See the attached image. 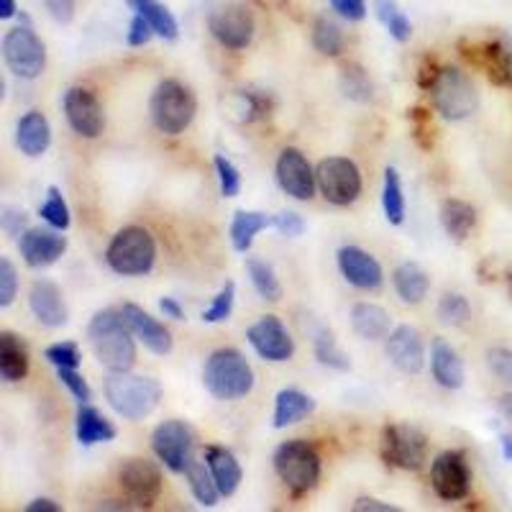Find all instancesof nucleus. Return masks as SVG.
<instances>
[{
	"label": "nucleus",
	"instance_id": "f257e3e1",
	"mask_svg": "<svg viewBox=\"0 0 512 512\" xmlns=\"http://www.w3.org/2000/svg\"><path fill=\"white\" fill-rule=\"evenodd\" d=\"M134 333L121 310H100L88 326V344L108 372H131L136 364Z\"/></svg>",
	"mask_w": 512,
	"mask_h": 512
},
{
	"label": "nucleus",
	"instance_id": "f03ea898",
	"mask_svg": "<svg viewBox=\"0 0 512 512\" xmlns=\"http://www.w3.org/2000/svg\"><path fill=\"white\" fill-rule=\"evenodd\" d=\"M103 392L113 413L126 420H144L162 400V384L154 377L131 372H111L103 382Z\"/></svg>",
	"mask_w": 512,
	"mask_h": 512
},
{
	"label": "nucleus",
	"instance_id": "7ed1b4c3",
	"mask_svg": "<svg viewBox=\"0 0 512 512\" xmlns=\"http://www.w3.org/2000/svg\"><path fill=\"white\" fill-rule=\"evenodd\" d=\"M205 390L216 400H241L254 390V369L236 349H218L203 367Z\"/></svg>",
	"mask_w": 512,
	"mask_h": 512
},
{
	"label": "nucleus",
	"instance_id": "20e7f679",
	"mask_svg": "<svg viewBox=\"0 0 512 512\" xmlns=\"http://www.w3.org/2000/svg\"><path fill=\"white\" fill-rule=\"evenodd\" d=\"M154 126L167 136H180L198 113V98L180 80H162L149 100Z\"/></svg>",
	"mask_w": 512,
	"mask_h": 512
},
{
	"label": "nucleus",
	"instance_id": "39448f33",
	"mask_svg": "<svg viewBox=\"0 0 512 512\" xmlns=\"http://www.w3.org/2000/svg\"><path fill=\"white\" fill-rule=\"evenodd\" d=\"M105 262L121 277H144L157 262L154 236L139 226L121 228L105 251Z\"/></svg>",
	"mask_w": 512,
	"mask_h": 512
},
{
	"label": "nucleus",
	"instance_id": "423d86ee",
	"mask_svg": "<svg viewBox=\"0 0 512 512\" xmlns=\"http://www.w3.org/2000/svg\"><path fill=\"white\" fill-rule=\"evenodd\" d=\"M428 93H431L433 108L446 121H464V118L474 116L479 108V93L472 77L456 67H441Z\"/></svg>",
	"mask_w": 512,
	"mask_h": 512
},
{
	"label": "nucleus",
	"instance_id": "0eeeda50",
	"mask_svg": "<svg viewBox=\"0 0 512 512\" xmlns=\"http://www.w3.org/2000/svg\"><path fill=\"white\" fill-rule=\"evenodd\" d=\"M274 472L292 495H305L320 482V456L308 441H285L274 451Z\"/></svg>",
	"mask_w": 512,
	"mask_h": 512
},
{
	"label": "nucleus",
	"instance_id": "6e6552de",
	"mask_svg": "<svg viewBox=\"0 0 512 512\" xmlns=\"http://www.w3.org/2000/svg\"><path fill=\"white\" fill-rule=\"evenodd\" d=\"M3 59L16 77L36 80L47 67V47L31 29V24H21L8 31L6 39H3Z\"/></svg>",
	"mask_w": 512,
	"mask_h": 512
},
{
	"label": "nucleus",
	"instance_id": "1a4fd4ad",
	"mask_svg": "<svg viewBox=\"0 0 512 512\" xmlns=\"http://www.w3.org/2000/svg\"><path fill=\"white\" fill-rule=\"evenodd\" d=\"M382 459L405 472H418L428 459V438L413 425H387L382 431Z\"/></svg>",
	"mask_w": 512,
	"mask_h": 512
},
{
	"label": "nucleus",
	"instance_id": "9d476101",
	"mask_svg": "<svg viewBox=\"0 0 512 512\" xmlns=\"http://www.w3.org/2000/svg\"><path fill=\"white\" fill-rule=\"evenodd\" d=\"M320 195L331 205H351L361 195V172L356 162L346 157H328L315 169Z\"/></svg>",
	"mask_w": 512,
	"mask_h": 512
},
{
	"label": "nucleus",
	"instance_id": "9b49d317",
	"mask_svg": "<svg viewBox=\"0 0 512 512\" xmlns=\"http://www.w3.org/2000/svg\"><path fill=\"white\" fill-rule=\"evenodd\" d=\"M118 484H121V492L126 497V502H131V507H152L159 500L164 487L162 472L159 466L149 459H126L118 469Z\"/></svg>",
	"mask_w": 512,
	"mask_h": 512
},
{
	"label": "nucleus",
	"instance_id": "f8f14e48",
	"mask_svg": "<svg viewBox=\"0 0 512 512\" xmlns=\"http://www.w3.org/2000/svg\"><path fill=\"white\" fill-rule=\"evenodd\" d=\"M152 448L169 472L185 474L187 464L192 461V451H195V433L182 420H164L154 428Z\"/></svg>",
	"mask_w": 512,
	"mask_h": 512
},
{
	"label": "nucleus",
	"instance_id": "ddd939ff",
	"mask_svg": "<svg viewBox=\"0 0 512 512\" xmlns=\"http://www.w3.org/2000/svg\"><path fill=\"white\" fill-rule=\"evenodd\" d=\"M433 492L443 502H459L472 492V469L461 451H443L431 464Z\"/></svg>",
	"mask_w": 512,
	"mask_h": 512
},
{
	"label": "nucleus",
	"instance_id": "4468645a",
	"mask_svg": "<svg viewBox=\"0 0 512 512\" xmlns=\"http://www.w3.org/2000/svg\"><path fill=\"white\" fill-rule=\"evenodd\" d=\"M208 26L218 44L233 49V52L246 49L251 39H254V16L241 3H226V6L216 8V11L210 13Z\"/></svg>",
	"mask_w": 512,
	"mask_h": 512
},
{
	"label": "nucleus",
	"instance_id": "2eb2a0df",
	"mask_svg": "<svg viewBox=\"0 0 512 512\" xmlns=\"http://www.w3.org/2000/svg\"><path fill=\"white\" fill-rule=\"evenodd\" d=\"M64 116L67 123L82 139H98L105 128V113L98 95L88 88H70L64 93Z\"/></svg>",
	"mask_w": 512,
	"mask_h": 512
},
{
	"label": "nucleus",
	"instance_id": "dca6fc26",
	"mask_svg": "<svg viewBox=\"0 0 512 512\" xmlns=\"http://www.w3.org/2000/svg\"><path fill=\"white\" fill-rule=\"evenodd\" d=\"M246 338H249L251 349L262 356L264 361L282 364V361H290L292 354H295V341H292L290 331H287L285 323L277 315H262L246 331Z\"/></svg>",
	"mask_w": 512,
	"mask_h": 512
},
{
	"label": "nucleus",
	"instance_id": "f3484780",
	"mask_svg": "<svg viewBox=\"0 0 512 512\" xmlns=\"http://www.w3.org/2000/svg\"><path fill=\"white\" fill-rule=\"evenodd\" d=\"M274 172H277V182H280V187L290 195V198L300 200V203L313 200L318 180H315V169L310 167L308 157H305L300 149H295V146L282 149Z\"/></svg>",
	"mask_w": 512,
	"mask_h": 512
},
{
	"label": "nucleus",
	"instance_id": "a211bd4d",
	"mask_svg": "<svg viewBox=\"0 0 512 512\" xmlns=\"http://www.w3.org/2000/svg\"><path fill=\"white\" fill-rule=\"evenodd\" d=\"M18 251L31 269L52 267L67 251V239L57 228H26L18 239Z\"/></svg>",
	"mask_w": 512,
	"mask_h": 512
},
{
	"label": "nucleus",
	"instance_id": "6ab92c4d",
	"mask_svg": "<svg viewBox=\"0 0 512 512\" xmlns=\"http://www.w3.org/2000/svg\"><path fill=\"white\" fill-rule=\"evenodd\" d=\"M387 359L392 367L400 369L402 374H420L425 367V344L418 328L413 326H397L387 336Z\"/></svg>",
	"mask_w": 512,
	"mask_h": 512
},
{
	"label": "nucleus",
	"instance_id": "aec40b11",
	"mask_svg": "<svg viewBox=\"0 0 512 512\" xmlns=\"http://www.w3.org/2000/svg\"><path fill=\"white\" fill-rule=\"evenodd\" d=\"M338 269L344 274V280L354 285L356 290H379L384 282V272L377 259L359 246H341L338 249Z\"/></svg>",
	"mask_w": 512,
	"mask_h": 512
},
{
	"label": "nucleus",
	"instance_id": "412c9836",
	"mask_svg": "<svg viewBox=\"0 0 512 512\" xmlns=\"http://www.w3.org/2000/svg\"><path fill=\"white\" fill-rule=\"evenodd\" d=\"M121 315L128 323V328H131V333H134L152 354L167 356L169 351H172V333H169L157 318H152V315L146 313L144 308H139V305L134 303H126L121 308Z\"/></svg>",
	"mask_w": 512,
	"mask_h": 512
},
{
	"label": "nucleus",
	"instance_id": "4be33fe9",
	"mask_svg": "<svg viewBox=\"0 0 512 512\" xmlns=\"http://www.w3.org/2000/svg\"><path fill=\"white\" fill-rule=\"evenodd\" d=\"M29 308L41 326L47 328H62L70 320V310L64 303L62 290L49 280L34 282L29 292Z\"/></svg>",
	"mask_w": 512,
	"mask_h": 512
},
{
	"label": "nucleus",
	"instance_id": "5701e85b",
	"mask_svg": "<svg viewBox=\"0 0 512 512\" xmlns=\"http://www.w3.org/2000/svg\"><path fill=\"white\" fill-rule=\"evenodd\" d=\"M431 372L441 387L446 390H461L464 387V361H461L459 351L448 344L446 338H433L431 346Z\"/></svg>",
	"mask_w": 512,
	"mask_h": 512
},
{
	"label": "nucleus",
	"instance_id": "b1692460",
	"mask_svg": "<svg viewBox=\"0 0 512 512\" xmlns=\"http://www.w3.org/2000/svg\"><path fill=\"white\" fill-rule=\"evenodd\" d=\"M52 144V126L41 111H29L16 126V146L21 154L36 159Z\"/></svg>",
	"mask_w": 512,
	"mask_h": 512
},
{
	"label": "nucleus",
	"instance_id": "393cba45",
	"mask_svg": "<svg viewBox=\"0 0 512 512\" xmlns=\"http://www.w3.org/2000/svg\"><path fill=\"white\" fill-rule=\"evenodd\" d=\"M469 62L482 67L484 75L495 85L502 88H512V52H507L502 44H484V47H474V52H464Z\"/></svg>",
	"mask_w": 512,
	"mask_h": 512
},
{
	"label": "nucleus",
	"instance_id": "a878e982",
	"mask_svg": "<svg viewBox=\"0 0 512 512\" xmlns=\"http://www.w3.org/2000/svg\"><path fill=\"white\" fill-rule=\"evenodd\" d=\"M205 464H208L210 474L216 479L218 492L223 497L236 495V489H239L241 479H244V472H241V464L236 461V456L228 448L208 446L205 448Z\"/></svg>",
	"mask_w": 512,
	"mask_h": 512
},
{
	"label": "nucleus",
	"instance_id": "bb28decb",
	"mask_svg": "<svg viewBox=\"0 0 512 512\" xmlns=\"http://www.w3.org/2000/svg\"><path fill=\"white\" fill-rule=\"evenodd\" d=\"M351 328L356 331V336L367 338V341H379V338H387L392 333V318L382 305L356 303L351 308Z\"/></svg>",
	"mask_w": 512,
	"mask_h": 512
},
{
	"label": "nucleus",
	"instance_id": "cd10ccee",
	"mask_svg": "<svg viewBox=\"0 0 512 512\" xmlns=\"http://www.w3.org/2000/svg\"><path fill=\"white\" fill-rule=\"evenodd\" d=\"M29 374V351L11 331L0 333V377L6 382H24Z\"/></svg>",
	"mask_w": 512,
	"mask_h": 512
},
{
	"label": "nucleus",
	"instance_id": "c85d7f7f",
	"mask_svg": "<svg viewBox=\"0 0 512 512\" xmlns=\"http://www.w3.org/2000/svg\"><path fill=\"white\" fill-rule=\"evenodd\" d=\"M392 285H395L397 297L405 305H420L431 290V277L425 274L423 267L413 262H405L392 274Z\"/></svg>",
	"mask_w": 512,
	"mask_h": 512
},
{
	"label": "nucleus",
	"instance_id": "c756f323",
	"mask_svg": "<svg viewBox=\"0 0 512 512\" xmlns=\"http://www.w3.org/2000/svg\"><path fill=\"white\" fill-rule=\"evenodd\" d=\"M315 410V400L310 395L300 390H282L274 397V418L272 425L277 431L287 428V425H295L300 420L308 418Z\"/></svg>",
	"mask_w": 512,
	"mask_h": 512
},
{
	"label": "nucleus",
	"instance_id": "7c9ffc66",
	"mask_svg": "<svg viewBox=\"0 0 512 512\" xmlns=\"http://www.w3.org/2000/svg\"><path fill=\"white\" fill-rule=\"evenodd\" d=\"M75 436L82 446H95V443L113 441L116 438V428L98 410L90 408L88 402H80L75 418Z\"/></svg>",
	"mask_w": 512,
	"mask_h": 512
},
{
	"label": "nucleus",
	"instance_id": "2f4dec72",
	"mask_svg": "<svg viewBox=\"0 0 512 512\" xmlns=\"http://www.w3.org/2000/svg\"><path fill=\"white\" fill-rule=\"evenodd\" d=\"M269 226H274V216H267L262 210H236V216L231 221L233 249L246 254L254 246L256 233H262Z\"/></svg>",
	"mask_w": 512,
	"mask_h": 512
},
{
	"label": "nucleus",
	"instance_id": "473e14b6",
	"mask_svg": "<svg viewBox=\"0 0 512 512\" xmlns=\"http://www.w3.org/2000/svg\"><path fill=\"white\" fill-rule=\"evenodd\" d=\"M441 226L451 239L464 241L477 226V210L464 200H446L441 205Z\"/></svg>",
	"mask_w": 512,
	"mask_h": 512
},
{
	"label": "nucleus",
	"instance_id": "72a5a7b5",
	"mask_svg": "<svg viewBox=\"0 0 512 512\" xmlns=\"http://www.w3.org/2000/svg\"><path fill=\"white\" fill-rule=\"evenodd\" d=\"M128 6L134 8L139 16H144L149 24H152L154 34L162 36V39L175 41L177 34H180V26H177L175 16L169 13V8L159 0H126Z\"/></svg>",
	"mask_w": 512,
	"mask_h": 512
},
{
	"label": "nucleus",
	"instance_id": "f704fd0d",
	"mask_svg": "<svg viewBox=\"0 0 512 512\" xmlns=\"http://www.w3.org/2000/svg\"><path fill=\"white\" fill-rule=\"evenodd\" d=\"M185 477H187V482H190L192 497L198 500V505H203V507L218 505V500H221L223 495L218 492L216 479H213V474H210V469L205 461L192 459L185 469Z\"/></svg>",
	"mask_w": 512,
	"mask_h": 512
},
{
	"label": "nucleus",
	"instance_id": "c9c22d12",
	"mask_svg": "<svg viewBox=\"0 0 512 512\" xmlns=\"http://www.w3.org/2000/svg\"><path fill=\"white\" fill-rule=\"evenodd\" d=\"M382 210L387 223H392V226H402L405 223V195H402L400 172L395 167L384 169Z\"/></svg>",
	"mask_w": 512,
	"mask_h": 512
},
{
	"label": "nucleus",
	"instance_id": "e433bc0d",
	"mask_svg": "<svg viewBox=\"0 0 512 512\" xmlns=\"http://www.w3.org/2000/svg\"><path fill=\"white\" fill-rule=\"evenodd\" d=\"M246 272H249V280L254 285V290L269 300V303H277L282 297V285L274 274L272 264H267L264 259H256V256H249L246 259Z\"/></svg>",
	"mask_w": 512,
	"mask_h": 512
},
{
	"label": "nucleus",
	"instance_id": "4c0bfd02",
	"mask_svg": "<svg viewBox=\"0 0 512 512\" xmlns=\"http://www.w3.org/2000/svg\"><path fill=\"white\" fill-rule=\"evenodd\" d=\"M374 11H377V18L382 21V26L390 31V36L400 44L410 41L413 36V24H410V18L400 11L395 0H377L374 3Z\"/></svg>",
	"mask_w": 512,
	"mask_h": 512
},
{
	"label": "nucleus",
	"instance_id": "58836bf2",
	"mask_svg": "<svg viewBox=\"0 0 512 512\" xmlns=\"http://www.w3.org/2000/svg\"><path fill=\"white\" fill-rule=\"evenodd\" d=\"M313 47L323 57H338L344 52V31L328 16H320L313 26Z\"/></svg>",
	"mask_w": 512,
	"mask_h": 512
},
{
	"label": "nucleus",
	"instance_id": "ea45409f",
	"mask_svg": "<svg viewBox=\"0 0 512 512\" xmlns=\"http://www.w3.org/2000/svg\"><path fill=\"white\" fill-rule=\"evenodd\" d=\"M341 90H344L346 98L356 100V103H369L374 98L372 80L359 64H346L341 70Z\"/></svg>",
	"mask_w": 512,
	"mask_h": 512
},
{
	"label": "nucleus",
	"instance_id": "a19ab883",
	"mask_svg": "<svg viewBox=\"0 0 512 512\" xmlns=\"http://www.w3.org/2000/svg\"><path fill=\"white\" fill-rule=\"evenodd\" d=\"M438 318H441L443 326L459 328L466 326L472 320V305L459 292H446L438 303Z\"/></svg>",
	"mask_w": 512,
	"mask_h": 512
},
{
	"label": "nucleus",
	"instance_id": "79ce46f5",
	"mask_svg": "<svg viewBox=\"0 0 512 512\" xmlns=\"http://www.w3.org/2000/svg\"><path fill=\"white\" fill-rule=\"evenodd\" d=\"M39 216L41 221H47L49 226L57 228V231H67V228H70V208L64 203L59 187H49L47 200H44L39 208Z\"/></svg>",
	"mask_w": 512,
	"mask_h": 512
},
{
	"label": "nucleus",
	"instance_id": "37998d69",
	"mask_svg": "<svg viewBox=\"0 0 512 512\" xmlns=\"http://www.w3.org/2000/svg\"><path fill=\"white\" fill-rule=\"evenodd\" d=\"M315 356H318V361L323 364V367L338 369V372H346V369H351L349 356L338 349L336 341H333V336L326 331L318 333V338H315Z\"/></svg>",
	"mask_w": 512,
	"mask_h": 512
},
{
	"label": "nucleus",
	"instance_id": "c03bdc74",
	"mask_svg": "<svg viewBox=\"0 0 512 512\" xmlns=\"http://www.w3.org/2000/svg\"><path fill=\"white\" fill-rule=\"evenodd\" d=\"M233 300H236V285H233V282H226V285L221 287V292L213 297L210 308L203 310L205 323H223V320H228V315H231L233 310Z\"/></svg>",
	"mask_w": 512,
	"mask_h": 512
},
{
	"label": "nucleus",
	"instance_id": "a18cd8bd",
	"mask_svg": "<svg viewBox=\"0 0 512 512\" xmlns=\"http://www.w3.org/2000/svg\"><path fill=\"white\" fill-rule=\"evenodd\" d=\"M213 164H216V175L218 182H221L223 198H236L241 192V172L236 169V164L228 162L223 154H218V157L213 159Z\"/></svg>",
	"mask_w": 512,
	"mask_h": 512
},
{
	"label": "nucleus",
	"instance_id": "49530a36",
	"mask_svg": "<svg viewBox=\"0 0 512 512\" xmlns=\"http://www.w3.org/2000/svg\"><path fill=\"white\" fill-rule=\"evenodd\" d=\"M44 359L49 364H54L57 369H77L80 367V349L70 341H64V344H52L47 351H44Z\"/></svg>",
	"mask_w": 512,
	"mask_h": 512
},
{
	"label": "nucleus",
	"instance_id": "de8ad7c7",
	"mask_svg": "<svg viewBox=\"0 0 512 512\" xmlns=\"http://www.w3.org/2000/svg\"><path fill=\"white\" fill-rule=\"evenodd\" d=\"M487 367L489 372L495 374L505 387L512 390V351L495 346V349L487 351Z\"/></svg>",
	"mask_w": 512,
	"mask_h": 512
},
{
	"label": "nucleus",
	"instance_id": "09e8293b",
	"mask_svg": "<svg viewBox=\"0 0 512 512\" xmlns=\"http://www.w3.org/2000/svg\"><path fill=\"white\" fill-rule=\"evenodd\" d=\"M16 292H18L16 267H13L8 256H3V259H0V308H8V305L16 300Z\"/></svg>",
	"mask_w": 512,
	"mask_h": 512
},
{
	"label": "nucleus",
	"instance_id": "8fccbe9b",
	"mask_svg": "<svg viewBox=\"0 0 512 512\" xmlns=\"http://www.w3.org/2000/svg\"><path fill=\"white\" fill-rule=\"evenodd\" d=\"M57 377L59 382L70 390V395L75 397L77 402H90L93 400V390H90V384L85 382V377H82L77 369H57Z\"/></svg>",
	"mask_w": 512,
	"mask_h": 512
},
{
	"label": "nucleus",
	"instance_id": "3c124183",
	"mask_svg": "<svg viewBox=\"0 0 512 512\" xmlns=\"http://www.w3.org/2000/svg\"><path fill=\"white\" fill-rule=\"evenodd\" d=\"M331 8L346 21H364V16H367L364 0H331Z\"/></svg>",
	"mask_w": 512,
	"mask_h": 512
},
{
	"label": "nucleus",
	"instance_id": "603ef678",
	"mask_svg": "<svg viewBox=\"0 0 512 512\" xmlns=\"http://www.w3.org/2000/svg\"><path fill=\"white\" fill-rule=\"evenodd\" d=\"M274 228H277L282 236L295 239V236H300V233L305 231V221L297 216V213H292V210H285V213H280V216H274Z\"/></svg>",
	"mask_w": 512,
	"mask_h": 512
},
{
	"label": "nucleus",
	"instance_id": "864d4df0",
	"mask_svg": "<svg viewBox=\"0 0 512 512\" xmlns=\"http://www.w3.org/2000/svg\"><path fill=\"white\" fill-rule=\"evenodd\" d=\"M152 36H154L152 24H149L144 16L136 13L134 21H131V29H128V44H131V47H144V44H149Z\"/></svg>",
	"mask_w": 512,
	"mask_h": 512
},
{
	"label": "nucleus",
	"instance_id": "5fc2aeb1",
	"mask_svg": "<svg viewBox=\"0 0 512 512\" xmlns=\"http://www.w3.org/2000/svg\"><path fill=\"white\" fill-rule=\"evenodd\" d=\"M44 3H47L49 16H52L57 24H62V26L72 24V18H75L77 0H44Z\"/></svg>",
	"mask_w": 512,
	"mask_h": 512
},
{
	"label": "nucleus",
	"instance_id": "6e6d98bb",
	"mask_svg": "<svg viewBox=\"0 0 512 512\" xmlns=\"http://www.w3.org/2000/svg\"><path fill=\"white\" fill-rule=\"evenodd\" d=\"M410 121H413L415 141H418V144L425 149V139H423V136H431L433 134L431 116H428V113H425L423 108H413V111H410Z\"/></svg>",
	"mask_w": 512,
	"mask_h": 512
},
{
	"label": "nucleus",
	"instance_id": "4d7b16f0",
	"mask_svg": "<svg viewBox=\"0 0 512 512\" xmlns=\"http://www.w3.org/2000/svg\"><path fill=\"white\" fill-rule=\"evenodd\" d=\"M354 512H400V507L390 505V502L374 500V497H359L351 507Z\"/></svg>",
	"mask_w": 512,
	"mask_h": 512
},
{
	"label": "nucleus",
	"instance_id": "13d9d810",
	"mask_svg": "<svg viewBox=\"0 0 512 512\" xmlns=\"http://www.w3.org/2000/svg\"><path fill=\"white\" fill-rule=\"evenodd\" d=\"M24 226H26L24 210H13V208L3 210V228H6V233H11V236H21V228Z\"/></svg>",
	"mask_w": 512,
	"mask_h": 512
},
{
	"label": "nucleus",
	"instance_id": "bf43d9fd",
	"mask_svg": "<svg viewBox=\"0 0 512 512\" xmlns=\"http://www.w3.org/2000/svg\"><path fill=\"white\" fill-rule=\"evenodd\" d=\"M159 310L164 313V318L185 320V310H182V305L177 303L175 297H162V300H159Z\"/></svg>",
	"mask_w": 512,
	"mask_h": 512
},
{
	"label": "nucleus",
	"instance_id": "052dcab7",
	"mask_svg": "<svg viewBox=\"0 0 512 512\" xmlns=\"http://www.w3.org/2000/svg\"><path fill=\"white\" fill-rule=\"evenodd\" d=\"M59 510H62V507H59L54 500H47V497H39V500L26 505V512H59Z\"/></svg>",
	"mask_w": 512,
	"mask_h": 512
},
{
	"label": "nucleus",
	"instance_id": "680f3d73",
	"mask_svg": "<svg viewBox=\"0 0 512 512\" xmlns=\"http://www.w3.org/2000/svg\"><path fill=\"white\" fill-rule=\"evenodd\" d=\"M497 408H500L502 418L512 423V392H507V395H502L500 400H497Z\"/></svg>",
	"mask_w": 512,
	"mask_h": 512
},
{
	"label": "nucleus",
	"instance_id": "e2e57ef3",
	"mask_svg": "<svg viewBox=\"0 0 512 512\" xmlns=\"http://www.w3.org/2000/svg\"><path fill=\"white\" fill-rule=\"evenodd\" d=\"M16 16V0H0V18Z\"/></svg>",
	"mask_w": 512,
	"mask_h": 512
},
{
	"label": "nucleus",
	"instance_id": "0e129e2a",
	"mask_svg": "<svg viewBox=\"0 0 512 512\" xmlns=\"http://www.w3.org/2000/svg\"><path fill=\"white\" fill-rule=\"evenodd\" d=\"M500 446H502V456H505L507 461H512V436H500Z\"/></svg>",
	"mask_w": 512,
	"mask_h": 512
},
{
	"label": "nucleus",
	"instance_id": "69168bd1",
	"mask_svg": "<svg viewBox=\"0 0 512 512\" xmlns=\"http://www.w3.org/2000/svg\"><path fill=\"white\" fill-rule=\"evenodd\" d=\"M510 295H512V277H510Z\"/></svg>",
	"mask_w": 512,
	"mask_h": 512
}]
</instances>
